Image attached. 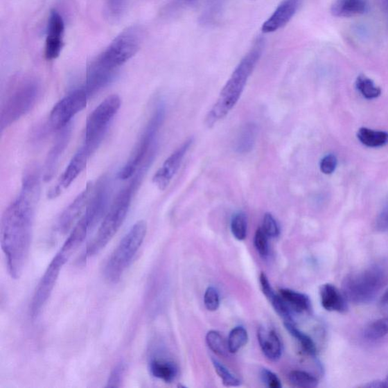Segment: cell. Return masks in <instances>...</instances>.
I'll return each instance as SVG.
<instances>
[{"label": "cell", "instance_id": "obj_1", "mask_svg": "<svg viewBox=\"0 0 388 388\" xmlns=\"http://www.w3.org/2000/svg\"><path fill=\"white\" fill-rule=\"evenodd\" d=\"M39 191L38 170L31 168L23 177L19 195L2 217L0 242L8 272L15 280L21 277L29 256Z\"/></svg>", "mask_w": 388, "mask_h": 388}, {"label": "cell", "instance_id": "obj_2", "mask_svg": "<svg viewBox=\"0 0 388 388\" xmlns=\"http://www.w3.org/2000/svg\"><path fill=\"white\" fill-rule=\"evenodd\" d=\"M265 45V38L257 37L249 51L233 70L228 82L222 89L213 107L208 112L205 120V124L208 127H213L218 121L227 116L236 106L249 77L252 76L262 58Z\"/></svg>", "mask_w": 388, "mask_h": 388}, {"label": "cell", "instance_id": "obj_3", "mask_svg": "<svg viewBox=\"0 0 388 388\" xmlns=\"http://www.w3.org/2000/svg\"><path fill=\"white\" fill-rule=\"evenodd\" d=\"M150 165L143 164L139 173L135 176L132 182L121 191L112 204L109 212L105 216L100 227L97 231L95 237L89 242L85 253L80 257L82 262L85 263L107 247L110 240L116 236L121 226L124 223L127 217L128 210L130 209L134 191L139 187L140 181L143 179L145 172Z\"/></svg>", "mask_w": 388, "mask_h": 388}, {"label": "cell", "instance_id": "obj_4", "mask_svg": "<svg viewBox=\"0 0 388 388\" xmlns=\"http://www.w3.org/2000/svg\"><path fill=\"white\" fill-rule=\"evenodd\" d=\"M143 38L141 28L132 26L126 28L97 56L87 71L95 76L112 79L116 70L139 52Z\"/></svg>", "mask_w": 388, "mask_h": 388}, {"label": "cell", "instance_id": "obj_5", "mask_svg": "<svg viewBox=\"0 0 388 388\" xmlns=\"http://www.w3.org/2000/svg\"><path fill=\"white\" fill-rule=\"evenodd\" d=\"M40 94L36 78H16L6 89L0 109V129L9 127L35 107Z\"/></svg>", "mask_w": 388, "mask_h": 388}, {"label": "cell", "instance_id": "obj_6", "mask_svg": "<svg viewBox=\"0 0 388 388\" xmlns=\"http://www.w3.org/2000/svg\"><path fill=\"white\" fill-rule=\"evenodd\" d=\"M147 231V222L141 220L136 222L121 239L104 267V276L109 282L116 284L123 277L139 252Z\"/></svg>", "mask_w": 388, "mask_h": 388}, {"label": "cell", "instance_id": "obj_7", "mask_svg": "<svg viewBox=\"0 0 388 388\" xmlns=\"http://www.w3.org/2000/svg\"><path fill=\"white\" fill-rule=\"evenodd\" d=\"M387 273L382 266L375 265L349 274L343 281L346 300L355 304H365L374 300L386 285Z\"/></svg>", "mask_w": 388, "mask_h": 388}, {"label": "cell", "instance_id": "obj_8", "mask_svg": "<svg viewBox=\"0 0 388 388\" xmlns=\"http://www.w3.org/2000/svg\"><path fill=\"white\" fill-rule=\"evenodd\" d=\"M165 107L160 105L153 113L147 127L141 136L139 143L127 161L126 164L118 173L121 180L131 179L139 171L140 167L147 161V157L150 156L156 150L155 142L159 129L163 125L165 118Z\"/></svg>", "mask_w": 388, "mask_h": 388}, {"label": "cell", "instance_id": "obj_9", "mask_svg": "<svg viewBox=\"0 0 388 388\" xmlns=\"http://www.w3.org/2000/svg\"><path fill=\"white\" fill-rule=\"evenodd\" d=\"M120 107L119 96L113 94L105 99L87 120L85 142L99 146Z\"/></svg>", "mask_w": 388, "mask_h": 388}, {"label": "cell", "instance_id": "obj_10", "mask_svg": "<svg viewBox=\"0 0 388 388\" xmlns=\"http://www.w3.org/2000/svg\"><path fill=\"white\" fill-rule=\"evenodd\" d=\"M68 258L58 252L48 265L44 276L39 280L30 304V315L35 319L42 312L48 298L53 293L60 272Z\"/></svg>", "mask_w": 388, "mask_h": 388}, {"label": "cell", "instance_id": "obj_11", "mask_svg": "<svg viewBox=\"0 0 388 388\" xmlns=\"http://www.w3.org/2000/svg\"><path fill=\"white\" fill-rule=\"evenodd\" d=\"M89 95L85 87L77 89L56 103L53 108L48 125L53 130H62L78 112L86 108Z\"/></svg>", "mask_w": 388, "mask_h": 388}, {"label": "cell", "instance_id": "obj_12", "mask_svg": "<svg viewBox=\"0 0 388 388\" xmlns=\"http://www.w3.org/2000/svg\"><path fill=\"white\" fill-rule=\"evenodd\" d=\"M99 146L96 144L85 143L73 157L66 170L60 177V179L54 187L47 193L48 199L58 197L66 191L69 186L74 182L77 177L82 173L87 166L89 159L91 158L95 150Z\"/></svg>", "mask_w": 388, "mask_h": 388}, {"label": "cell", "instance_id": "obj_13", "mask_svg": "<svg viewBox=\"0 0 388 388\" xmlns=\"http://www.w3.org/2000/svg\"><path fill=\"white\" fill-rule=\"evenodd\" d=\"M94 189L93 182L87 184L85 190L64 210L60 216L58 223H56V231L61 234L67 233L76 223H78L80 217L87 209Z\"/></svg>", "mask_w": 388, "mask_h": 388}, {"label": "cell", "instance_id": "obj_14", "mask_svg": "<svg viewBox=\"0 0 388 388\" xmlns=\"http://www.w3.org/2000/svg\"><path fill=\"white\" fill-rule=\"evenodd\" d=\"M193 139L186 141L179 148H177L172 155L165 161V163L153 176L152 182L160 191H165L174 176L179 171L182 164L183 159L187 155L191 145Z\"/></svg>", "mask_w": 388, "mask_h": 388}, {"label": "cell", "instance_id": "obj_15", "mask_svg": "<svg viewBox=\"0 0 388 388\" xmlns=\"http://www.w3.org/2000/svg\"><path fill=\"white\" fill-rule=\"evenodd\" d=\"M64 23L62 15L56 10L51 12L48 18L45 45V58L53 60L58 58L63 47Z\"/></svg>", "mask_w": 388, "mask_h": 388}, {"label": "cell", "instance_id": "obj_16", "mask_svg": "<svg viewBox=\"0 0 388 388\" xmlns=\"http://www.w3.org/2000/svg\"><path fill=\"white\" fill-rule=\"evenodd\" d=\"M301 0H283L277 9L263 24L264 34H270L284 28L296 14Z\"/></svg>", "mask_w": 388, "mask_h": 388}, {"label": "cell", "instance_id": "obj_17", "mask_svg": "<svg viewBox=\"0 0 388 388\" xmlns=\"http://www.w3.org/2000/svg\"><path fill=\"white\" fill-rule=\"evenodd\" d=\"M71 127L67 126L60 130V134L56 136L55 143L48 152L44 166V179L45 182L51 181L58 169L60 160L66 150L71 139Z\"/></svg>", "mask_w": 388, "mask_h": 388}, {"label": "cell", "instance_id": "obj_18", "mask_svg": "<svg viewBox=\"0 0 388 388\" xmlns=\"http://www.w3.org/2000/svg\"><path fill=\"white\" fill-rule=\"evenodd\" d=\"M257 337L266 358L271 361H278L282 355V344L276 331L261 327L258 330Z\"/></svg>", "mask_w": 388, "mask_h": 388}, {"label": "cell", "instance_id": "obj_19", "mask_svg": "<svg viewBox=\"0 0 388 388\" xmlns=\"http://www.w3.org/2000/svg\"><path fill=\"white\" fill-rule=\"evenodd\" d=\"M321 304L329 312H344L347 310L346 298L333 285L325 284L319 290Z\"/></svg>", "mask_w": 388, "mask_h": 388}, {"label": "cell", "instance_id": "obj_20", "mask_svg": "<svg viewBox=\"0 0 388 388\" xmlns=\"http://www.w3.org/2000/svg\"><path fill=\"white\" fill-rule=\"evenodd\" d=\"M368 9V0H335L330 13L337 18H351L366 13Z\"/></svg>", "mask_w": 388, "mask_h": 388}, {"label": "cell", "instance_id": "obj_21", "mask_svg": "<svg viewBox=\"0 0 388 388\" xmlns=\"http://www.w3.org/2000/svg\"><path fill=\"white\" fill-rule=\"evenodd\" d=\"M149 371L152 377L166 383L174 382L179 373V369L175 362L161 358H151Z\"/></svg>", "mask_w": 388, "mask_h": 388}, {"label": "cell", "instance_id": "obj_22", "mask_svg": "<svg viewBox=\"0 0 388 388\" xmlns=\"http://www.w3.org/2000/svg\"><path fill=\"white\" fill-rule=\"evenodd\" d=\"M279 294L290 309L297 312L310 310L311 302L308 296L290 289H280Z\"/></svg>", "mask_w": 388, "mask_h": 388}, {"label": "cell", "instance_id": "obj_23", "mask_svg": "<svg viewBox=\"0 0 388 388\" xmlns=\"http://www.w3.org/2000/svg\"><path fill=\"white\" fill-rule=\"evenodd\" d=\"M257 134V127L254 123H247L242 127L236 141V150L239 153H247L254 147Z\"/></svg>", "mask_w": 388, "mask_h": 388}, {"label": "cell", "instance_id": "obj_24", "mask_svg": "<svg viewBox=\"0 0 388 388\" xmlns=\"http://www.w3.org/2000/svg\"><path fill=\"white\" fill-rule=\"evenodd\" d=\"M358 139L369 148L383 147L388 143V133L382 131L371 130L367 127H362L358 133Z\"/></svg>", "mask_w": 388, "mask_h": 388}, {"label": "cell", "instance_id": "obj_25", "mask_svg": "<svg viewBox=\"0 0 388 388\" xmlns=\"http://www.w3.org/2000/svg\"><path fill=\"white\" fill-rule=\"evenodd\" d=\"M285 326L290 335L293 336L298 343L300 344L301 349L304 351V352L310 355H312V357H315L317 350L312 339L310 336L302 333L301 330H299L294 325L292 321H285Z\"/></svg>", "mask_w": 388, "mask_h": 388}, {"label": "cell", "instance_id": "obj_26", "mask_svg": "<svg viewBox=\"0 0 388 388\" xmlns=\"http://www.w3.org/2000/svg\"><path fill=\"white\" fill-rule=\"evenodd\" d=\"M387 334L388 318H382L370 323L364 330L363 337L367 341L375 342L383 338Z\"/></svg>", "mask_w": 388, "mask_h": 388}, {"label": "cell", "instance_id": "obj_27", "mask_svg": "<svg viewBox=\"0 0 388 388\" xmlns=\"http://www.w3.org/2000/svg\"><path fill=\"white\" fill-rule=\"evenodd\" d=\"M291 385L299 388H314L319 385V380L307 371L294 370L288 376Z\"/></svg>", "mask_w": 388, "mask_h": 388}, {"label": "cell", "instance_id": "obj_28", "mask_svg": "<svg viewBox=\"0 0 388 388\" xmlns=\"http://www.w3.org/2000/svg\"><path fill=\"white\" fill-rule=\"evenodd\" d=\"M355 87L367 100L376 99L382 94L381 88L377 87L373 80L364 75L358 76L355 80Z\"/></svg>", "mask_w": 388, "mask_h": 388}, {"label": "cell", "instance_id": "obj_29", "mask_svg": "<svg viewBox=\"0 0 388 388\" xmlns=\"http://www.w3.org/2000/svg\"><path fill=\"white\" fill-rule=\"evenodd\" d=\"M249 337L247 330L242 326L233 328L228 338L229 351L231 353L238 352L248 342Z\"/></svg>", "mask_w": 388, "mask_h": 388}, {"label": "cell", "instance_id": "obj_30", "mask_svg": "<svg viewBox=\"0 0 388 388\" xmlns=\"http://www.w3.org/2000/svg\"><path fill=\"white\" fill-rule=\"evenodd\" d=\"M206 342L209 349L220 355H225L229 352L228 342L217 330H210L206 336Z\"/></svg>", "mask_w": 388, "mask_h": 388}, {"label": "cell", "instance_id": "obj_31", "mask_svg": "<svg viewBox=\"0 0 388 388\" xmlns=\"http://www.w3.org/2000/svg\"><path fill=\"white\" fill-rule=\"evenodd\" d=\"M231 230L233 236L238 240H245L247 234V218L245 213H238L233 215Z\"/></svg>", "mask_w": 388, "mask_h": 388}, {"label": "cell", "instance_id": "obj_32", "mask_svg": "<svg viewBox=\"0 0 388 388\" xmlns=\"http://www.w3.org/2000/svg\"><path fill=\"white\" fill-rule=\"evenodd\" d=\"M212 362L217 375L222 379L224 386L237 387L240 385V380L236 376H233L220 362L215 359H212Z\"/></svg>", "mask_w": 388, "mask_h": 388}, {"label": "cell", "instance_id": "obj_33", "mask_svg": "<svg viewBox=\"0 0 388 388\" xmlns=\"http://www.w3.org/2000/svg\"><path fill=\"white\" fill-rule=\"evenodd\" d=\"M269 236H267L262 227L256 230L254 236V246L257 252L263 257L269 255Z\"/></svg>", "mask_w": 388, "mask_h": 388}, {"label": "cell", "instance_id": "obj_34", "mask_svg": "<svg viewBox=\"0 0 388 388\" xmlns=\"http://www.w3.org/2000/svg\"><path fill=\"white\" fill-rule=\"evenodd\" d=\"M125 370V364L123 362H118L111 371L107 387H120L123 382Z\"/></svg>", "mask_w": 388, "mask_h": 388}, {"label": "cell", "instance_id": "obj_35", "mask_svg": "<svg viewBox=\"0 0 388 388\" xmlns=\"http://www.w3.org/2000/svg\"><path fill=\"white\" fill-rule=\"evenodd\" d=\"M262 228L270 238H276L279 236V225L276 218L270 213L265 214Z\"/></svg>", "mask_w": 388, "mask_h": 388}, {"label": "cell", "instance_id": "obj_36", "mask_svg": "<svg viewBox=\"0 0 388 388\" xmlns=\"http://www.w3.org/2000/svg\"><path fill=\"white\" fill-rule=\"evenodd\" d=\"M204 305L207 310L215 312L220 305V297L214 287H209L204 294Z\"/></svg>", "mask_w": 388, "mask_h": 388}, {"label": "cell", "instance_id": "obj_37", "mask_svg": "<svg viewBox=\"0 0 388 388\" xmlns=\"http://www.w3.org/2000/svg\"><path fill=\"white\" fill-rule=\"evenodd\" d=\"M337 166V159L333 155H328L320 161V170L323 174L331 175L335 173Z\"/></svg>", "mask_w": 388, "mask_h": 388}, {"label": "cell", "instance_id": "obj_38", "mask_svg": "<svg viewBox=\"0 0 388 388\" xmlns=\"http://www.w3.org/2000/svg\"><path fill=\"white\" fill-rule=\"evenodd\" d=\"M127 0H107L109 13L112 17H118L124 12Z\"/></svg>", "mask_w": 388, "mask_h": 388}, {"label": "cell", "instance_id": "obj_39", "mask_svg": "<svg viewBox=\"0 0 388 388\" xmlns=\"http://www.w3.org/2000/svg\"><path fill=\"white\" fill-rule=\"evenodd\" d=\"M261 377L263 382L270 388H281L282 384L281 380L276 374L272 373V371L263 369L261 373Z\"/></svg>", "mask_w": 388, "mask_h": 388}, {"label": "cell", "instance_id": "obj_40", "mask_svg": "<svg viewBox=\"0 0 388 388\" xmlns=\"http://www.w3.org/2000/svg\"><path fill=\"white\" fill-rule=\"evenodd\" d=\"M375 227L380 232L388 231V202L377 216Z\"/></svg>", "mask_w": 388, "mask_h": 388}, {"label": "cell", "instance_id": "obj_41", "mask_svg": "<svg viewBox=\"0 0 388 388\" xmlns=\"http://www.w3.org/2000/svg\"><path fill=\"white\" fill-rule=\"evenodd\" d=\"M362 387L367 388H385V383L384 380H377V381L368 382L366 385L362 386Z\"/></svg>", "mask_w": 388, "mask_h": 388}, {"label": "cell", "instance_id": "obj_42", "mask_svg": "<svg viewBox=\"0 0 388 388\" xmlns=\"http://www.w3.org/2000/svg\"><path fill=\"white\" fill-rule=\"evenodd\" d=\"M382 305H388V289L385 291V293L382 297L381 300Z\"/></svg>", "mask_w": 388, "mask_h": 388}, {"label": "cell", "instance_id": "obj_43", "mask_svg": "<svg viewBox=\"0 0 388 388\" xmlns=\"http://www.w3.org/2000/svg\"><path fill=\"white\" fill-rule=\"evenodd\" d=\"M179 1L184 4H190L195 1V0H179Z\"/></svg>", "mask_w": 388, "mask_h": 388}, {"label": "cell", "instance_id": "obj_44", "mask_svg": "<svg viewBox=\"0 0 388 388\" xmlns=\"http://www.w3.org/2000/svg\"><path fill=\"white\" fill-rule=\"evenodd\" d=\"M383 5L388 10V0H383Z\"/></svg>", "mask_w": 388, "mask_h": 388}, {"label": "cell", "instance_id": "obj_45", "mask_svg": "<svg viewBox=\"0 0 388 388\" xmlns=\"http://www.w3.org/2000/svg\"><path fill=\"white\" fill-rule=\"evenodd\" d=\"M386 387H388V376L384 380Z\"/></svg>", "mask_w": 388, "mask_h": 388}, {"label": "cell", "instance_id": "obj_46", "mask_svg": "<svg viewBox=\"0 0 388 388\" xmlns=\"http://www.w3.org/2000/svg\"><path fill=\"white\" fill-rule=\"evenodd\" d=\"M252 1H255V0H252Z\"/></svg>", "mask_w": 388, "mask_h": 388}]
</instances>
